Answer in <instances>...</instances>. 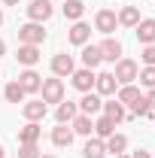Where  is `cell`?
I'll list each match as a JSON object with an SVG mask.
<instances>
[{"mask_svg": "<svg viewBox=\"0 0 155 158\" xmlns=\"http://www.w3.org/2000/svg\"><path fill=\"white\" fill-rule=\"evenodd\" d=\"M43 40H46V31H43L40 21H27V24L19 27V43L21 46H43Z\"/></svg>", "mask_w": 155, "mask_h": 158, "instance_id": "6da1fadb", "label": "cell"}, {"mask_svg": "<svg viewBox=\"0 0 155 158\" xmlns=\"http://www.w3.org/2000/svg\"><path fill=\"white\" fill-rule=\"evenodd\" d=\"M137 73H140V67H137V61H131V58H119L116 61V82L119 85H131L137 79Z\"/></svg>", "mask_w": 155, "mask_h": 158, "instance_id": "7a4b0ae2", "label": "cell"}, {"mask_svg": "<svg viewBox=\"0 0 155 158\" xmlns=\"http://www.w3.org/2000/svg\"><path fill=\"white\" fill-rule=\"evenodd\" d=\"M40 91H43V103H61V100H64V82H61L58 76L55 79H43Z\"/></svg>", "mask_w": 155, "mask_h": 158, "instance_id": "3957f363", "label": "cell"}, {"mask_svg": "<svg viewBox=\"0 0 155 158\" xmlns=\"http://www.w3.org/2000/svg\"><path fill=\"white\" fill-rule=\"evenodd\" d=\"M27 19L43 24L46 19H52V3H49V0H31V6H27Z\"/></svg>", "mask_w": 155, "mask_h": 158, "instance_id": "277c9868", "label": "cell"}, {"mask_svg": "<svg viewBox=\"0 0 155 158\" xmlns=\"http://www.w3.org/2000/svg\"><path fill=\"white\" fill-rule=\"evenodd\" d=\"M116 24H119V19H116V12L113 9H100L94 15V27L100 31V34H113L116 31Z\"/></svg>", "mask_w": 155, "mask_h": 158, "instance_id": "5b68a950", "label": "cell"}, {"mask_svg": "<svg viewBox=\"0 0 155 158\" xmlns=\"http://www.w3.org/2000/svg\"><path fill=\"white\" fill-rule=\"evenodd\" d=\"M70 79H73V88H79L82 94L94 88V73H91L88 67H82V70H73V73H70Z\"/></svg>", "mask_w": 155, "mask_h": 158, "instance_id": "8992f818", "label": "cell"}, {"mask_svg": "<svg viewBox=\"0 0 155 158\" xmlns=\"http://www.w3.org/2000/svg\"><path fill=\"white\" fill-rule=\"evenodd\" d=\"M76 106L82 110V116H97V113L103 110V100H100V94H91V91H85V94H82V100H79Z\"/></svg>", "mask_w": 155, "mask_h": 158, "instance_id": "52a82bcc", "label": "cell"}, {"mask_svg": "<svg viewBox=\"0 0 155 158\" xmlns=\"http://www.w3.org/2000/svg\"><path fill=\"white\" fill-rule=\"evenodd\" d=\"M97 49H100V61H119L122 58V43L113 40V37H107Z\"/></svg>", "mask_w": 155, "mask_h": 158, "instance_id": "ba28073f", "label": "cell"}, {"mask_svg": "<svg viewBox=\"0 0 155 158\" xmlns=\"http://www.w3.org/2000/svg\"><path fill=\"white\" fill-rule=\"evenodd\" d=\"M137 40L143 46H152L155 43V19H140L137 21Z\"/></svg>", "mask_w": 155, "mask_h": 158, "instance_id": "9c48e42d", "label": "cell"}, {"mask_svg": "<svg viewBox=\"0 0 155 158\" xmlns=\"http://www.w3.org/2000/svg\"><path fill=\"white\" fill-rule=\"evenodd\" d=\"M15 82H19L21 88H24V94H27V91H40V85H43V76H40L37 70H31V67H27V70H24V73H21Z\"/></svg>", "mask_w": 155, "mask_h": 158, "instance_id": "30bf717a", "label": "cell"}, {"mask_svg": "<svg viewBox=\"0 0 155 158\" xmlns=\"http://www.w3.org/2000/svg\"><path fill=\"white\" fill-rule=\"evenodd\" d=\"M73 70H76V67H73V58H70V55L61 52V55L52 58V73H55V76H70Z\"/></svg>", "mask_w": 155, "mask_h": 158, "instance_id": "8fae6325", "label": "cell"}, {"mask_svg": "<svg viewBox=\"0 0 155 158\" xmlns=\"http://www.w3.org/2000/svg\"><path fill=\"white\" fill-rule=\"evenodd\" d=\"M76 116H79V106H76V103H70V100H61V103H58V113H55L58 125H70Z\"/></svg>", "mask_w": 155, "mask_h": 158, "instance_id": "7c38bea8", "label": "cell"}, {"mask_svg": "<svg viewBox=\"0 0 155 158\" xmlns=\"http://www.w3.org/2000/svg\"><path fill=\"white\" fill-rule=\"evenodd\" d=\"M116 76L113 73H97L94 76V88H97V94H116Z\"/></svg>", "mask_w": 155, "mask_h": 158, "instance_id": "4fadbf2b", "label": "cell"}, {"mask_svg": "<svg viewBox=\"0 0 155 158\" xmlns=\"http://www.w3.org/2000/svg\"><path fill=\"white\" fill-rule=\"evenodd\" d=\"M67 37H70V43H73V46H85V43H88V37H91V27H88L85 21H76V24L70 27V34H67Z\"/></svg>", "mask_w": 155, "mask_h": 158, "instance_id": "5bb4252c", "label": "cell"}, {"mask_svg": "<svg viewBox=\"0 0 155 158\" xmlns=\"http://www.w3.org/2000/svg\"><path fill=\"white\" fill-rule=\"evenodd\" d=\"M15 58H19V64H24V67H34L40 61V46H19Z\"/></svg>", "mask_w": 155, "mask_h": 158, "instance_id": "9a60e30c", "label": "cell"}, {"mask_svg": "<svg viewBox=\"0 0 155 158\" xmlns=\"http://www.w3.org/2000/svg\"><path fill=\"white\" fill-rule=\"evenodd\" d=\"M21 113H24L27 122H40V118L46 116V103H43V100H27V103L21 106Z\"/></svg>", "mask_w": 155, "mask_h": 158, "instance_id": "2e32d148", "label": "cell"}, {"mask_svg": "<svg viewBox=\"0 0 155 158\" xmlns=\"http://www.w3.org/2000/svg\"><path fill=\"white\" fill-rule=\"evenodd\" d=\"M52 143H55V146H70V143H73V128H70V125L52 128Z\"/></svg>", "mask_w": 155, "mask_h": 158, "instance_id": "e0dca14e", "label": "cell"}, {"mask_svg": "<svg viewBox=\"0 0 155 158\" xmlns=\"http://www.w3.org/2000/svg\"><path fill=\"white\" fill-rule=\"evenodd\" d=\"M70 128H73V134H82V137H88V134L94 131V122H91V116H82V113H79V116L70 122Z\"/></svg>", "mask_w": 155, "mask_h": 158, "instance_id": "ac0fdd59", "label": "cell"}, {"mask_svg": "<svg viewBox=\"0 0 155 158\" xmlns=\"http://www.w3.org/2000/svg\"><path fill=\"white\" fill-rule=\"evenodd\" d=\"M40 134H43V128H40L37 122H27V125L19 131V143H37Z\"/></svg>", "mask_w": 155, "mask_h": 158, "instance_id": "d6986e66", "label": "cell"}, {"mask_svg": "<svg viewBox=\"0 0 155 158\" xmlns=\"http://www.w3.org/2000/svg\"><path fill=\"white\" fill-rule=\"evenodd\" d=\"M94 134H97V140L113 137V134H116V122H110L107 116H100V118L94 122Z\"/></svg>", "mask_w": 155, "mask_h": 158, "instance_id": "ffe728a7", "label": "cell"}, {"mask_svg": "<svg viewBox=\"0 0 155 158\" xmlns=\"http://www.w3.org/2000/svg\"><path fill=\"white\" fill-rule=\"evenodd\" d=\"M82 64H85L88 70H94L97 64H100V49H97V46H88V43H85V46H82Z\"/></svg>", "mask_w": 155, "mask_h": 158, "instance_id": "44dd1931", "label": "cell"}, {"mask_svg": "<svg viewBox=\"0 0 155 158\" xmlns=\"http://www.w3.org/2000/svg\"><path fill=\"white\" fill-rule=\"evenodd\" d=\"M103 116L110 118V122H122V118H125V106H122V103H119V100H107V103H103Z\"/></svg>", "mask_w": 155, "mask_h": 158, "instance_id": "7402d4cb", "label": "cell"}, {"mask_svg": "<svg viewBox=\"0 0 155 158\" xmlns=\"http://www.w3.org/2000/svg\"><path fill=\"white\" fill-rule=\"evenodd\" d=\"M107 152H113V155H122L125 149H128V137L125 134H113V137H107Z\"/></svg>", "mask_w": 155, "mask_h": 158, "instance_id": "603a6c76", "label": "cell"}, {"mask_svg": "<svg viewBox=\"0 0 155 158\" xmlns=\"http://www.w3.org/2000/svg\"><path fill=\"white\" fill-rule=\"evenodd\" d=\"M116 19H119V24H125V27H137V21H140V9H137V6H125Z\"/></svg>", "mask_w": 155, "mask_h": 158, "instance_id": "cb8c5ba5", "label": "cell"}, {"mask_svg": "<svg viewBox=\"0 0 155 158\" xmlns=\"http://www.w3.org/2000/svg\"><path fill=\"white\" fill-rule=\"evenodd\" d=\"M82 12H85V3H82V0H64V15L70 21H79Z\"/></svg>", "mask_w": 155, "mask_h": 158, "instance_id": "d4e9b609", "label": "cell"}, {"mask_svg": "<svg viewBox=\"0 0 155 158\" xmlns=\"http://www.w3.org/2000/svg\"><path fill=\"white\" fill-rule=\"evenodd\" d=\"M82 155H85V158H103V155H107L103 140H88V143H85V149H82Z\"/></svg>", "mask_w": 155, "mask_h": 158, "instance_id": "484cf974", "label": "cell"}, {"mask_svg": "<svg viewBox=\"0 0 155 158\" xmlns=\"http://www.w3.org/2000/svg\"><path fill=\"white\" fill-rule=\"evenodd\" d=\"M140 98V91H137L134 85H122V88H119V103H122V106H131V103H134V100Z\"/></svg>", "mask_w": 155, "mask_h": 158, "instance_id": "4316f807", "label": "cell"}, {"mask_svg": "<svg viewBox=\"0 0 155 158\" xmlns=\"http://www.w3.org/2000/svg\"><path fill=\"white\" fill-rule=\"evenodd\" d=\"M131 113H134V116H140V118H149V116H152V106H149V100L140 94V98L131 103Z\"/></svg>", "mask_w": 155, "mask_h": 158, "instance_id": "83f0119b", "label": "cell"}, {"mask_svg": "<svg viewBox=\"0 0 155 158\" xmlns=\"http://www.w3.org/2000/svg\"><path fill=\"white\" fill-rule=\"evenodd\" d=\"M3 94H6V100H9V103H21V100H24V88H21L19 82H9Z\"/></svg>", "mask_w": 155, "mask_h": 158, "instance_id": "f1b7e54d", "label": "cell"}, {"mask_svg": "<svg viewBox=\"0 0 155 158\" xmlns=\"http://www.w3.org/2000/svg\"><path fill=\"white\" fill-rule=\"evenodd\" d=\"M137 79H140L146 88H155V67H143V70L137 73Z\"/></svg>", "mask_w": 155, "mask_h": 158, "instance_id": "f546056e", "label": "cell"}, {"mask_svg": "<svg viewBox=\"0 0 155 158\" xmlns=\"http://www.w3.org/2000/svg\"><path fill=\"white\" fill-rule=\"evenodd\" d=\"M19 158H40V149H37V143H21V149H19Z\"/></svg>", "mask_w": 155, "mask_h": 158, "instance_id": "4dcf8cb0", "label": "cell"}, {"mask_svg": "<svg viewBox=\"0 0 155 158\" xmlns=\"http://www.w3.org/2000/svg\"><path fill=\"white\" fill-rule=\"evenodd\" d=\"M140 58H143L146 67H155V43H152V46H146V49L140 52Z\"/></svg>", "mask_w": 155, "mask_h": 158, "instance_id": "1f68e13d", "label": "cell"}, {"mask_svg": "<svg viewBox=\"0 0 155 158\" xmlns=\"http://www.w3.org/2000/svg\"><path fill=\"white\" fill-rule=\"evenodd\" d=\"M131 158H152V155H149V152H143V149H137V152H134Z\"/></svg>", "mask_w": 155, "mask_h": 158, "instance_id": "d6a6232c", "label": "cell"}, {"mask_svg": "<svg viewBox=\"0 0 155 158\" xmlns=\"http://www.w3.org/2000/svg\"><path fill=\"white\" fill-rule=\"evenodd\" d=\"M146 100H149V106L155 110V88H149V98H146Z\"/></svg>", "mask_w": 155, "mask_h": 158, "instance_id": "836d02e7", "label": "cell"}, {"mask_svg": "<svg viewBox=\"0 0 155 158\" xmlns=\"http://www.w3.org/2000/svg\"><path fill=\"white\" fill-rule=\"evenodd\" d=\"M0 55H6V43L3 40H0Z\"/></svg>", "mask_w": 155, "mask_h": 158, "instance_id": "e575fe53", "label": "cell"}, {"mask_svg": "<svg viewBox=\"0 0 155 158\" xmlns=\"http://www.w3.org/2000/svg\"><path fill=\"white\" fill-rule=\"evenodd\" d=\"M3 3H6V6H15V3H19V0H3Z\"/></svg>", "mask_w": 155, "mask_h": 158, "instance_id": "d590c367", "label": "cell"}, {"mask_svg": "<svg viewBox=\"0 0 155 158\" xmlns=\"http://www.w3.org/2000/svg\"><path fill=\"white\" fill-rule=\"evenodd\" d=\"M113 158H131V155H125V152H122V155H113Z\"/></svg>", "mask_w": 155, "mask_h": 158, "instance_id": "8d00e7d4", "label": "cell"}, {"mask_svg": "<svg viewBox=\"0 0 155 158\" xmlns=\"http://www.w3.org/2000/svg\"><path fill=\"white\" fill-rule=\"evenodd\" d=\"M0 158H6V152H3V146H0Z\"/></svg>", "mask_w": 155, "mask_h": 158, "instance_id": "74e56055", "label": "cell"}, {"mask_svg": "<svg viewBox=\"0 0 155 158\" xmlns=\"http://www.w3.org/2000/svg\"><path fill=\"white\" fill-rule=\"evenodd\" d=\"M40 158H55V155H40Z\"/></svg>", "mask_w": 155, "mask_h": 158, "instance_id": "f35d334b", "label": "cell"}, {"mask_svg": "<svg viewBox=\"0 0 155 158\" xmlns=\"http://www.w3.org/2000/svg\"><path fill=\"white\" fill-rule=\"evenodd\" d=\"M0 24H3V12H0Z\"/></svg>", "mask_w": 155, "mask_h": 158, "instance_id": "ab89813d", "label": "cell"}]
</instances>
